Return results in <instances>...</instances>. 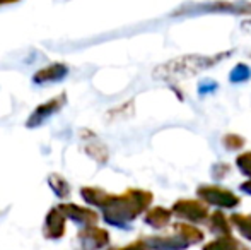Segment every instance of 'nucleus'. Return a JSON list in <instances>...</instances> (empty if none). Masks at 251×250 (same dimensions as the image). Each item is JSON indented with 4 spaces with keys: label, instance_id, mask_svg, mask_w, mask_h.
Masks as SVG:
<instances>
[{
    "label": "nucleus",
    "instance_id": "f257e3e1",
    "mask_svg": "<svg viewBox=\"0 0 251 250\" xmlns=\"http://www.w3.org/2000/svg\"><path fill=\"white\" fill-rule=\"evenodd\" d=\"M154 194L146 189H126L122 194L108 192L101 206L102 220L109 226L128 230L130 223L149 209Z\"/></svg>",
    "mask_w": 251,
    "mask_h": 250
},
{
    "label": "nucleus",
    "instance_id": "f03ea898",
    "mask_svg": "<svg viewBox=\"0 0 251 250\" xmlns=\"http://www.w3.org/2000/svg\"><path fill=\"white\" fill-rule=\"evenodd\" d=\"M234 54V50L217 52V54L203 55V54H188L181 57L171 58V60L159 63L152 70V77L157 81H166V83H178V81L192 79L205 70L212 69L222 60L229 58Z\"/></svg>",
    "mask_w": 251,
    "mask_h": 250
},
{
    "label": "nucleus",
    "instance_id": "7ed1b4c3",
    "mask_svg": "<svg viewBox=\"0 0 251 250\" xmlns=\"http://www.w3.org/2000/svg\"><path fill=\"white\" fill-rule=\"evenodd\" d=\"M207 14H226V16L251 17V0H205V2H186L171 12V17H193Z\"/></svg>",
    "mask_w": 251,
    "mask_h": 250
},
{
    "label": "nucleus",
    "instance_id": "20e7f679",
    "mask_svg": "<svg viewBox=\"0 0 251 250\" xmlns=\"http://www.w3.org/2000/svg\"><path fill=\"white\" fill-rule=\"evenodd\" d=\"M197 197L217 209H236L241 204V199L232 190L224 189L221 185L201 184L197 187Z\"/></svg>",
    "mask_w": 251,
    "mask_h": 250
},
{
    "label": "nucleus",
    "instance_id": "39448f33",
    "mask_svg": "<svg viewBox=\"0 0 251 250\" xmlns=\"http://www.w3.org/2000/svg\"><path fill=\"white\" fill-rule=\"evenodd\" d=\"M173 214L183 221L193 224H205L208 221V204L201 199H178L171 206Z\"/></svg>",
    "mask_w": 251,
    "mask_h": 250
},
{
    "label": "nucleus",
    "instance_id": "423d86ee",
    "mask_svg": "<svg viewBox=\"0 0 251 250\" xmlns=\"http://www.w3.org/2000/svg\"><path fill=\"white\" fill-rule=\"evenodd\" d=\"M65 103H67V93H60V94H56V96L50 98L48 101H45V103L38 105V107L31 111L29 117H27L26 129H38V127H41L48 118H51L55 113H58V111L65 107Z\"/></svg>",
    "mask_w": 251,
    "mask_h": 250
},
{
    "label": "nucleus",
    "instance_id": "0eeeda50",
    "mask_svg": "<svg viewBox=\"0 0 251 250\" xmlns=\"http://www.w3.org/2000/svg\"><path fill=\"white\" fill-rule=\"evenodd\" d=\"M75 238L80 250H102L109 244V231L98 224H89L80 228Z\"/></svg>",
    "mask_w": 251,
    "mask_h": 250
},
{
    "label": "nucleus",
    "instance_id": "6e6552de",
    "mask_svg": "<svg viewBox=\"0 0 251 250\" xmlns=\"http://www.w3.org/2000/svg\"><path fill=\"white\" fill-rule=\"evenodd\" d=\"M65 223H67V216L62 213V209H60L58 206H55V207H51L47 213V216H45L41 233H43V237L47 238V240H60V238H63V235H65V230H67Z\"/></svg>",
    "mask_w": 251,
    "mask_h": 250
},
{
    "label": "nucleus",
    "instance_id": "1a4fd4ad",
    "mask_svg": "<svg viewBox=\"0 0 251 250\" xmlns=\"http://www.w3.org/2000/svg\"><path fill=\"white\" fill-rule=\"evenodd\" d=\"M60 209L65 214L69 220H72L74 223L80 224V226H89V224H98L100 221V214L93 209V207H84L74 202H65L60 204Z\"/></svg>",
    "mask_w": 251,
    "mask_h": 250
},
{
    "label": "nucleus",
    "instance_id": "9d476101",
    "mask_svg": "<svg viewBox=\"0 0 251 250\" xmlns=\"http://www.w3.org/2000/svg\"><path fill=\"white\" fill-rule=\"evenodd\" d=\"M80 137L84 139V153H86L91 160H94L98 165H101V167L108 163L109 151H108V147L102 144V140L98 139L96 134L84 129L82 132H80Z\"/></svg>",
    "mask_w": 251,
    "mask_h": 250
},
{
    "label": "nucleus",
    "instance_id": "9b49d317",
    "mask_svg": "<svg viewBox=\"0 0 251 250\" xmlns=\"http://www.w3.org/2000/svg\"><path fill=\"white\" fill-rule=\"evenodd\" d=\"M146 240L152 250H186L192 247L188 240H185L181 235L175 231L173 235H152V237H146Z\"/></svg>",
    "mask_w": 251,
    "mask_h": 250
},
{
    "label": "nucleus",
    "instance_id": "f8f14e48",
    "mask_svg": "<svg viewBox=\"0 0 251 250\" xmlns=\"http://www.w3.org/2000/svg\"><path fill=\"white\" fill-rule=\"evenodd\" d=\"M69 76V65L62 62H55L43 69L36 70L33 74V84H48V83H58Z\"/></svg>",
    "mask_w": 251,
    "mask_h": 250
},
{
    "label": "nucleus",
    "instance_id": "ddd939ff",
    "mask_svg": "<svg viewBox=\"0 0 251 250\" xmlns=\"http://www.w3.org/2000/svg\"><path fill=\"white\" fill-rule=\"evenodd\" d=\"M173 209L171 207H162V206H154L144 213V223L149 224L154 230H162L166 226H171V220H173Z\"/></svg>",
    "mask_w": 251,
    "mask_h": 250
},
{
    "label": "nucleus",
    "instance_id": "4468645a",
    "mask_svg": "<svg viewBox=\"0 0 251 250\" xmlns=\"http://www.w3.org/2000/svg\"><path fill=\"white\" fill-rule=\"evenodd\" d=\"M207 226L210 230V233H214L215 237H222V235H232V224L229 216H226L224 211L217 209L212 211L208 216Z\"/></svg>",
    "mask_w": 251,
    "mask_h": 250
},
{
    "label": "nucleus",
    "instance_id": "2eb2a0df",
    "mask_svg": "<svg viewBox=\"0 0 251 250\" xmlns=\"http://www.w3.org/2000/svg\"><path fill=\"white\" fill-rule=\"evenodd\" d=\"M201 250H251L245 242L236 238L234 235H222L214 240L203 244Z\"/></svg>",
    "mask_w": 251,
    "mask_h": 250
},
{
    "label": "nucleus",
    "instance_id": "dca6fc26",
    "mask_svg": "<svg viewBox=\"0 0 251 250\" xmlns=\"http://www.w3.org/2000/svg\"><path fill=\"white\" fill-rule=\"evenodd\" d=\"M171 230L175 231V233L181 235V237L185 238V240H188L192 245L201 244V242L205 240L203 231H201L197 224L188 223V221H178V223H173Z\"/></svg>",
    "mask_w": 251,
    "mask_h": 250
},
{
    "label": "nucleus",
    "instance_id": "f3484780",
    "mask_svg": "<svg viewBox=\"0 0 251 250\" xmlns=\"http://www.w3.org/2000/svg\"><path fill=\"white\" fill-rule=\"evenodd\" d=\"M48 187L51 189V192L55 194L58 199H69L70 197V184L67 182V178H63L62 175L58 173H50L47 178Z\"/></svg>",
    "mask_w": 251,
    "mask_h": 250
},
{
    "label": "nucleus",
    "instance_id": "a211bd4d",
    "mask_svg": "<svg viewBox=\"0 0 251 250\" xmlns=\"http://www.w3.org/2000/svg\"><path fill=\"white\" fill-rule=\"evenodd\" d=\"M229 220H231L232 228H236V231H238L245 240L251 242V214L232 213L231 216H229Z\"/></svg>",
    "mask_w": 251,
    "mask_h": 250
},
{
    "label": "nucleus",
    "instance_id": "6ab92c4d",
    "mask_svg": "<svg viewBox=\"0 0 251 250\" xmlns=\"http://www.w3.org/2000/svg\"><path fill=\"white\" fill-rule=\"evenodd\" d=\"M250 79H251V69H250V65H246V63H243V62L236 63L231 69V72H229V81H231L232 84H241Z\"/></svg>",
    "mask_w": 251,
    "mask_h": 250
},
{
    "label": "nucleus",
    "instance_id": "aec40b11",
    "mask_svg": "<svg viewBox=\"0 0 251 250\" xmlns=\"http://www.w3.org/2000/svg\"><path fill=\"white\" fill-rule=\"evenodd\" d=\"M221 142L227 151H241L243 147H245V144H246V139L243 136H239V134H236V132H227V134H224V136H222Z\"/></svg>",
    "mask_w": 251,
    "mask_h": 250
},
{
    "label": "nucleus",
    "instance_id": "412c9836",
    "mask_svg": "<svg viewBox=\"0 0 251 250\" xmlns=\"http://www.w3.org/2000/svg\"><path fill=\"white\" fill-rule=\"evenodd\" d=\"M236 168L239 170V173L251 180V151H245L236 156Z\"/></svg>",
    "mask_w": 251,
    "mask_h": 250
},
{
    "label": "nucleus",
    "instance_id": "4be33fe9",
    "mask_svg": "<svg viewBox=\"0 0 251 250\" xmlns=\"http://www.w3.org/2000/svg\"><path fill=\"white\" fill-rule=\"evenodd\" d=\"M212 178L214 180H222V178H226L229 173H231V165L226 163V161H217V163L212 165Z\"/></svg>",
    "mask_w": 251,
    "mask_h": 250
},
{
    "label": "nucleus",
    "instance_id": "5701e85b",
    "mask_svg": "<svg viewBox=\"0 0 251 250\" xmlns=\"http://www.w3.org/2000/svg\"><path fill=\"white\" fill-rule=\"evenodd\" d=\"M133 111H135V105H133V100H128L125 101V103L122 105V107H116L115 110L109 111V117H130V115H133Z\"/></svg>",
    "mask_w": 251,
    "mask_h": 250
},
{
    "label": "nucleus",
    "instance_id": "b1692460",
    "mask_svg": "<svg viewBox=\"0 0 251 250\" xmlns=\"http://www.w3.org/2000/svg\"><path fill=\"white\" fill-rule=\"evenodd\" d=\"M113 250H152V249H151V245L147 244L146 237H144V238H137L135 242L125 245V247H118V249H113Z\"/></svg>",
    "mask_w": 251,
    "mask_h": 250
},
{
    "label": "nucleus",
    "instance_id": "393cba45",
    "mask_svg": "<svg viewBox=\"0 0 251 250\" xmlns=\"http://www.w3.org/2000/svg\"><path fill=\"white\" fill-rule=\"evenodd\" d=\"M219 84L217 81L214 79H203L201 83L199 84V94H208V93H214V91H217Z\"/></svg>",
    "mask_w": 251,
    "mask_h": 250
},
{
    "label": "nucleus",
    "instance_id": "a878e982",
    "mask_svg": "<svg viewBox=\"0 0 251 250\" xmlns=\"http://www.w3.org/2000/svg\"><path fill=\"white\" fill-rule=\"evenodd\" d=\"M239 189H241L245 194H248V195H251V180H250V178H248V180L243 182V184L239 185Z\"/></svg>",
    "mask_w": 251,
    "mask_h": 250
},
{
    "label": "nucleus",
    "instance_id": "bb28decb",
    "mask_svg": "<svg viewBox=\"0 0 251 250\" xmlns=\"http://www.w3.org/2000/svg\"><path fill=\"white\" fill-rule=\"evenodd\" d=\"M241 29L251 34V17H246V19L243 21V23H241Z\"/></svg>",
    "mask_w": 251,
    "mask_h": 250
},
{
    "label": "nucleus",
    "instance_id": "cd10ccee",
    "mask_svg": "<svg viewBox=\"0 0 251 250\" xmlns=\"http://www.w3.org/2000/svg\"><path fill=\"white\" fill-rule=\"evenodd\" d=\"M17 2H21V0H0V7H3V5H12V3H17Z\"/></svg>",
    "mask_w": 251,
    "mask_h": 250
},
{
    "label": "nucleus",
    "instance_id": "c85d7f7f",
    "mask_svg": "<svg viewBox=\"0 0 251 250\" xmlns=\"http://www.w3.org/2000/svg\"><path fill=\"white\" fill-rule=\"evenodd\" d=\"M250 58H251V52H250Z\"/></svg>",
    "mask_w": 251,
    "mask_h": 250
}]
</instances>
